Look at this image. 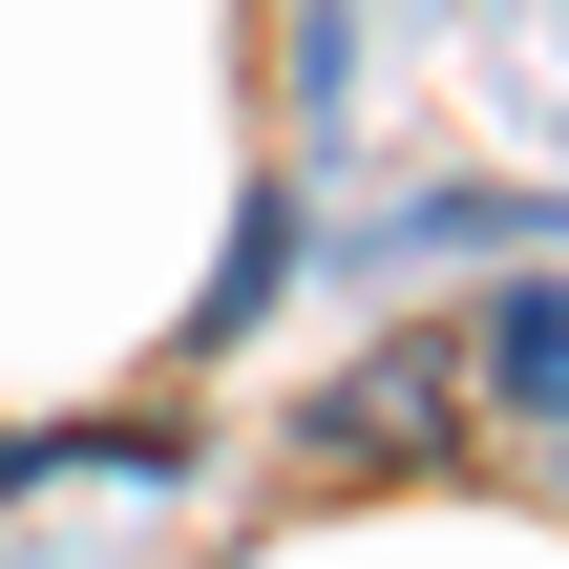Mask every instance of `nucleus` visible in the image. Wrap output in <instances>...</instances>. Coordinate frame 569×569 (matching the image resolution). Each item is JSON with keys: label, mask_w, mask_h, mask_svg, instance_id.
Returning <instances> with one entry per match:
<instances>
[{"label": "nucleus", "mask_w": 569, "mask_h": 569, "mask_svg": "<svg viewBox=\"0 0 569 569\" xmlns=\"http://www.w3.org/2000/svg\"><path fill=\"white\" fill-rule=\"evenodd\" d=\"M443 401H465V359H443V338H401V359H359V380L317 401V443H380V465H422V443H443Z\"/></svg>", "instance_id": "obj_1"}, {"label": "nucleus", "mask_w": 569, "mask_h": 569, "mask_svg": "<svg viewBox=\"0 0 569 569\" xmlns=\"http://www.w3.org/2000/svg\"><path fill=\"white\" fill-rule=\"evenodd\" d=\"M465 380H486V401H528V422H569V274H549V296H507V317L465 338Z\"/></svg>", "instance_id": "obj_2"}]
</instances>
